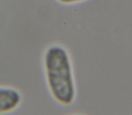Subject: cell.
<instances>
[{
	"mask_svg": "<svg viewBox=\"0 0 132 115\" xmlns=\"http://www.w3.org/2000/svg\"><path fill=\"white\" fill-rule=\"evenodd\" d=\"M48 85L54 99L62 104H70L75 99V83L70 58L59 45H52L44 55Z\"/></svg>",
	"mask_w": 132,
	"mask_h": 115,
	"instance_id": "obj_1",
	"label": "cell"
},
{
	"mask_svg": "<svg viewBox=\"0 0 132 115\" xmlns=\"http://www.w3.org/2000/svg\"><path fill=\"white\" fill-rule=\"evenodd\" d=\"M57 3H60L62 5H74V4L81 3L85 0H56Z\"/></svg>",
	"mask_w": 132,
	"mask_h": 115,
	"instance_id": "obj_3",
	"label": "cell"
},
{
	"mask_svg": "<svg viewBox=\"0 0 132 115\" xmlns=\"http://www.w3.org/2000/svg\"><path fill=\"white\" fill-rule=\"evenodd\" d=\"M21 94L17 90L0 86V114L15 110L21 103Z\"/></svg>",
	"mask_w": 132,
	"mask_h": 115,
	"instance_id": "obj_2",
	"label": "cell"
}]
</instances>
